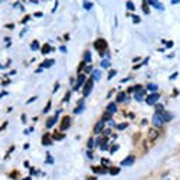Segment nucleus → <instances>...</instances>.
<instances>
[{"mask_svg":"<svg viewBox=\"0 0 180 180\" xmlns=\"http://www.w3.org/2000/svg\"><path fill=\"white\" fill-rule=\"evenodd\" d=\"M94 48L97 49V51H101V53L104 52V49L107 48V42L104 39H97V41L94 42Z\"/></svg>","mask_w":180,"mask_h":180,"instance_id":"nucleus-1","label":"nucleus"},{"mask_svg":"<svg viewBox=\"0 0 180 180\" xmlns=\"http://www.w3.org/2000/svg\"><path fill=\"white\" fill-rule=\"evenodd\" d=\"M163 122H164V120H163V117H161V112H156V114L153 115V124H154L156 127H161Z\"/></svg>","mask_w":180,"mask_h":180,"instance_id":"nucleus-2","label":"nucleus"},{"mask_svg":"<svg viewBox=\"0 0 180 180\" xmlns=\"http://www.w3.org/2000/svg\"><path fill=\"white\" fill-rule=\"evenodd\" d=\"M158 98H160V95L157 92H154V94H150L148 97H147V99H145V102L148 105H154V104H157V101H158Z\"/></svg>","mask_w":180,"mask_h":180,"instance_id":"nucleus-3","label":"nucleus"},{"mask_svg":"<svg viewBox=\"0 0 180 180\" xmlns=\"http://www.w3.org/2000/svg\"><path fill=\"white\" fill-rule=\"evenodd\" d=\"M92 87H94V79L91 78V79H88L87 84H85V88H84V97H88V95H89Z\"/></svg>","mask_w":180,"mask_h":180,"instance_id":"nucleus-4","label":"nucleus"},{"mask_svg":"<svg viewBox=\"0 0 180 180\" xmlns=\"http://www.w3.org/2000/svg\"><path fill=\"white\" fill-rule=\"evenodd\" d=\"M69 125H71V118H69L68 115L64 117V118H62V122H61V130H62V131H65V130L69 127Z\"/></svg>","mask_w":180,"mask_h":180,"instance_id":"nucleus-5","label":"nucleus"},{"mask_svg":"<svg viewBox=\"0 0 180 180\" xmlns=\"http://www.w3.org/2000/svg\"><path fill=\"white\" fill-rule=\"evenodd\" d=\"M104 125H105V122L101 120V121H98L97 124H95V127H94V133L95 134H99L102 130H104Z\"/></svg>","mask_w":180,"mask_h":180,"instance_id":"nucleus-6","label":"nucleus"},{"mask_svg":"<svg viewBox=\"0 0 180 180\" xmlns=\"http://www.w3.org/2000/svg\"><path fill=\"white\" fill-rule=\"evenodd\" d=\"M134 160H135L134 156H128L127 158H124V160L121 161V166H131V164L134 163Z\"/></svg>","mask_w":180,"mask_h":180,"instance_id":"nucleus-7","label":"nucleus"},{"mask_svg":"<svg viewBox=\"0 0 180 180\" xmlns=\"http://www.w3.org/2000/svg\"><path fill=\"white\" fill-rule=\"evenodd\" d=\"M84 82H85V75H79L78 76V81H76V85H75V89H79V88L84 85Z\"/></svg>","mask_w":180,"mask_h":180,"instance_id":"nucleus-8","label":"nucleus"},{"mask_svg":"<svg viewBox=\"0 0 180 180\" xmlns=\"http://www.w3.org/2000/svg\"><path fill=\"white\" fill-rule=\"evenodd\" d=\"M58 114H59V110H58V112H56V115L55 117H52V118H49V120H48V122H46V127L48 128H51L53 125V124H55V122H56V120H58Z\"/></svg>","mask_w":180,"mask_h":180,"instance_id":"nucleus-9","label":"nucleus"},{"mask_svg":"<svg viewBox=\"0 0 180 180\" xmlns=\"http://www.w3.org/2000/svg\"><path fill=\"white\" fill-rule=\"evenodd\" d=\"M117 111V104L115 102H110L108 107H107V112H110V114H114Z\"/></svg>","mask_w":180,"mask_h":180,"instance_id":"nucleus-10","label":"nucleus"},{"mask_svg":"<svg viewBox=\"0 0 180 180\" xmlns=\"http://www.w3.org/2000/svg\"><path fill=\"white\" fill-rule=\"evenodd\" d=\"M157 137H158V131L157 130H150L148 131V138L150 140H156Z\"/></svg>","mask_w":180,"mask_h":180,"instance_id":"nucleus-11","label":"nucleus"},{"mask_svg":"<svg viewBox=\"0 0 180 180\" xmlns=\"http://www.w3.org/2000/svg\"><path fill=\"white\" fill-rule=\"evenodd\" d=\"M147 5H150V6H154L156 9H163V5L160 2H154V0H150V2H147Z\"/></svg>","mask_w":180,"mask_h":180,"instance_id":"nucleus-12","label":"nucleus"},{"mask_svg":"<svg viewBox=\"0 0 180 180\" xmlns=\"http://www.w3.org/2000/svg\"><path fill=\"white\" fill-rule=\"evenodd\" d=\"M92 171H94V173H101V174H105L107 171H108V170H107V168H104V167H98V166H97V167H92Z\"/></svg>","mask_w":180,"mask_h":180,"instance_id":"nucleus-13","label":"nucleus"},{"mask_svg":"<svg viewBox=\"0 0 180 180\" xmlns=\"http://www.w3.org/2000/svg\"><path fill=\"white\" fill-rule=\"evenodd\" d=\"M53 64H55V61H53V59H48V61H45V62L42 64V68H51Z\"/></svg>","mask_w":180,"mask_h":180,"instance_id":"nucleus-14","label":"nucleus"},{"mask_svg":"<svg viewBox=\"0 0 180 180\" xmlns=\"http://www.w3.org/2000/svg\"><path fill=\"white\" fill-rule=\"evenodd\" d=\"M161 117H163V120H164V122L170 121V120L173 118V115H171V114H168V112H166V111H163V112H161Z\"/></svg>","mask_w":180,"mask_h":180,"instance_id":"nucleus-15","label":"nucleus"},{"mask_svg":"<svg viewBox=\"0 0 180 180\" xmlns=\"http://www.w3.org/2000/svg\"><path fill=\"white\" fill-rule=\"evenodd\" d=\"M42 144L43 145H51V140H49V135H43V138H42Z\"/></svg>","mask_w":180,"mask_h":180,"instance_id":"nucleus-16","label":"nucleus"},{"mask_svg":"<svg viewBox=\"0 0 180 180\" xmlns=\"http://www.w3.org/2000/svg\"><path fill=\"white\" fill-rule=\"evenodd\" d=\"M111 115H112V114H110V112H107V111H105L104 115H102V121H104V122L111 121Z\"/></svg>","mask_w":180,"mask_h":180,"instance_id":"nucleus-17","label":"nucleus"},{"mask_svg":"<svg viewBox=\"0 0 180 180\" xmlns=\"http://www.w3.org/2000/svg\"><path fill=\"white\" fill-rule=\"evenodd\" d=\"M65 138V134H62V133H56L53 134V140H64Z\"/></svg>","mask_w":180,"mask_h":180,"instance_id":"nucleus-18","label":"nucleus"},{"mask_svg":"<svg viewBox=\"0 0 180 180\" xmlns=\"http://www.w3.org/2000/svg\"><path fill=\"white\" fill-rule=\"evenodd\" d=\"M124 99H125V92H120L117 95V101H118V102H122Z\"/></svg>","mask_w":180,"mask_h":180,"instance_id":"nucleus-19","label":"nucleus"},{"mask_svg":"<svg viewBox=\"0 0 180 180\" xmlns=\"http://www.w3.org/2000/svg\"><path fill=\"white\" fill-rule=\"evenodd\" d=\"M49 51H53V48H51L49 45H45V46L42 48V53H45V55L49 53Z\"/></svg>","mask_w":180,"mask_h":180,"instance_id":"nucleus-20","label":"nucleus"},{"mask_svg":"<svg viewBox=\"0 0 180 180\" xmlns=\"http://www.w3.org/2000/svg\"><path fill=\"white\" fill-rule=\"evenodd\" d=\"M147 88H148V91H151L153 94H154V92L157 91V85H156V84H150V85H148Z\"/></svg>","mask_w":180,"mask_h":180,"instance_id":"nucleus-21","label":"nucleus"},{"mask_svg":"<svg viewBox=\"0 0 180 180\" xmlns=\"http://www.w3.org/2000/svg\"><path fill=\"white\" fill-rule=\"evenodd\" d=\"M125 6H127L128 10H134V9H135V6H134L133 2H127V3H125Z\"/></svg>","mask_w":180,"mask_h":180,"instance_id":"nucleus-22","label":"nucleus"},{"mask_svg":"<svg viewBox=\"0 0 180 180\" xmlns=\"http://www.w3.org/2000/svg\"><path fill=\"white\" fill-rule=\"evenodd\" d=\"M99 78H101V72H99V71H95V72H94V81H98Z\"/></svg>","mask_w":180,"mask_h":180,"instance_id":"nucleus-23","label":"nucleus"},{"mask_svg":"<svg viewBox=\"0 0 180 180\" xmlns=\"http://www.w3.org/2000/svg\"><path fill=\"white\" fill-rule=\"evenodd\" d=\"M84 59H85V62H91V53L88 52H85V56H84Z\"/></svg>","mask_w":180,"mask_h":180,"instance_id":"nucleus-24","label":"nucleus"},{"mask_svg":"<svg viewBox=\"0 0 180 180\" xmlns=\"http://www.w3.org/2000/svg\"><path fill=\"white\" fill-rule=\"evenodd\" d=\"M163 111H164V107L160 104H157L156 105V112H163Z\"/></svg>","mask_w":180,"mask_h":180,"instance_id":"nucleus-25","label":"nucleus"},{"mask_svg":"<svg viewBox=\"0 0 180 180\" xmlns=\"http://www.w3.org/2000/svg\"><path fill=\"white\" fill-rule=\"evenodd\" d=\"M101 66H102V68H108V66H110V61H107V59L102 61V62H101Z\"/></svg>","mask_w":180,"mask_h":180,"instance_id":"nucleus-26","label":"nucleus"},{"mask_svg":"<svg viewBox=\"0 0 180 180\" xmlns=\"http://www.w3.org/2000/svg\"><path fill=\"white\" fill-rule=\"evenodd\" d=\"M30 48H32V49H33V51H36V49H39V43H38V42H33V43H32V45H30Z\"/></svg>","mask_w":180,"mask_h":180,"instance_id":"nucleus-27","label":"nucleus"},{"mask_svg":"<svg viewBox=\"0 0 180 180\" xmlns=\"http://www.w3.org/2000/svg\"><path fill=\"white\" fill-rule=\"evenodd\" d=\"M84 7H85V9H91V7H92V3H89V2H84Z\"/></svg>","mask_w":180,"mask_h":180,"instance_id":"nucleus-28","label":"nucleus"},{"mask_svg":"<svg viewBox=\"0 0 180 180\" xmlns=\"http://www.w3.org/2000/svg\"><path fill=\"white\" fill-rule=\"evenodd\" d=\"M94 143H95V141H94L92 138L88 140V148H92V147H94Z\"/></svg>","mask_w":180,"mask_h":180,"instance_id":"nucleus-29","label":"nucleus"},{"mask_svg":"<svg viewBox=\"0 0 180 180\" xmlns=\"http://www.w3.org/2000/svg\"><path fill=\"white\" fill-rule=\"evenodd\" d=\"M110 173L111 174H118V173H120V168H118V167H117V168H111Z\"/></svg>","mask_w":180,"mask_h":180,"instance_id":"nucleus-30","label":"nucleus"},{"mask_svg":"<svg viewBox=\"0 0 180 180\" xmlns=\"http://www.w3.org/2000/svg\"><path fill=\"white\" fill-rule=\"evenodd\" d=\"M82 108H84V104H82V102H81V105H79V107H78V108H76V110H75V114H79V112H81V111H82Z\"/></svg>","mask_w":180,"mask_h":180,"instance_id":"nucleus-31","label":"nucleus"},{"mask_svg":"<svg viewBox=\"0 0 180 180\" xmlns=\"http://www.w3.org/2000/svg\"><path fill=\"white\" fill-rule=\"evenodd\" d=\"M143 12H144L145 15H148V7H147V3H144V5H143Z\"/></svg>","mask_w":180,"mask_h":180,"instance_id":"nucleus-32","label":"nucleus"},{"mask_svg":"<svg viewBox=\"0 0 180 180\" xmlns=\"http://www.w3.org/2000/svg\"><path fill=\"white\" fill-rule=\"evenodd\" d=\"M117 74V71H110V75H108V79H111V78H112V76L115 75Z\"/></svg>","mask_w":180,"mask_h":180,"instance_id":"nucleus-33","label":"nucleus"},{"mask_svg":"<svg viewBox=\"0 0 180 180\" xmlns=\"http://www.w3.org/2000/svg\"><path fill=\"white\" fill-rule=\"evenodd\" d=\"M125 127H127V122H124V124H120V125H118L117 128H118V130H122V128H125Z\"/></svg>","mask_w":180,"mask_h":180,"instance_id":"nucleus-34","label":"nucleus"},{"mask_svg":"<svg viewBox=\"0 0 180 180\" xmlns=\"http://www.w3.org/2000/svg\"><path fill=\"white\" fill-rule=\"evenodd\" d=\"M49 108H51V101H49V102H48V105L45 107V110H43V112H48V111H49Z\"/></svg>","mask_w":180,"mask_h":180,"instance_id":"nucleus-35","label":"nucleus"},{"mask_svg":"<svg viewBox=\"0 0 180 180\" xmlns=\"http://www.w3.org/2000/svg\"><path fill=\"white\" fill-rule=\"evenodd\" d=\"M84 64H85V62H81V65H79V68H78V72H81V71L84 69Z\"/></svg>","mask_w":180,"mask_h":180,"instance_id":"nucleus-36","label":"nucleus"},{"mask_svg":"<svg viewBox=\"0 0 180 180\" xmlns=\"http://www.w3.org/2000/svg\"><path fill=\"white\" fill-rule=\"evenodd\" d=\"M69 97H71V92H66V95H65L64 101H68V99H69Z\"/></svg>","mask_w":180,"mask_h":180,"instance_id":"nucleus-37","label":"nucleus"},{"mask_svg":"<svg viewBox=\"0 0 180 180\" xmlns=\"http://www.w3.org/2000/svg\"><path fill=\"white\" fill-rule=\"evenodd\" d=\"M133 20H134V23H138V22H140V18H137V16H133Z\"/></svg>","mask_w":180,"mask_h":180,"instance_id":"nucleus-38","label":"nucleus"},{"mask_svg":"<svg viewBox=\"0 0 180 180\" xmlns=\"http://www.w3.org/2000/svg\"><path fill=\"white\" fill-rule=\"evenodd\" d=\"M107 148H108V145L105 144V143H104L102 145H101V150H107Z\"/></svg>","mask_w":180,"mask_h":180,"instance_id":"nucleus-39","label":"nucleus"},{"mask_svg":"<svg viewBox=\"0 0 180 180\" xmlns=\"http://www.w3.org/2000/svg\"><path fill=\"white\" fill-rule=\"evenodd\" d=\"M117 150H118V145H114V147L111 148V153H114V151H117Z\"/></svg>","mask_w":180,"mask_h":180,"instance_id":"nucleus-40","label":"nucleus"},{"mask_svg":"<svg viewBox=\"0 0 180 180\" xmlns=\"http://www.w3.org/2000/svg\"><path fill=\"white\" fill-rule=\"evenodd\" d=\"M88 157H89V158H92V157H94V154L91 153V151H88Z\"/></svg>","mask_w":180,"mask_h":180,"instance_id":"nucleus-41","label":"nucleus"},{"mask_svg":"<svg viewBox=\"0 0 180 180\" xmlns=\"http://www.w3.org/2000/svg\"><path fill=\"white\" fill-rule=\"evenodd\" d=\"M176 76H177V74H176V72H174V74H173V75H171V76H170V79H174V78H176Z\"/></svg>","mask_w":180,"mask_h":180,"instance_id":"nucleus-42","label":"nucleus"},{"mask_svg":"<svg viewBox=\"0 0 180 180\" xmlns=\"http://www.w3.org/2000/svg\"><path fill=\"white\" fill-rule=\"evenodd\" d=\"M163 180H171V179H163Z\"/></svg>","mask_w":180,"mask_h":180,"instance_id":"nucleus-43","label":"nucleus"}]
</instances>
